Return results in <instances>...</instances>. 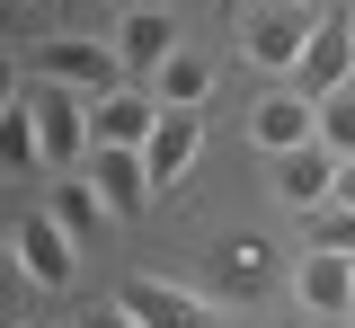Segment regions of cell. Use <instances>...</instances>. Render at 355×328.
<instances>
[{"label":"cell","instance_id":"6da1fadb","mask_svg":"<svg viewBox=\"0 0 355 328\" xmlns=\"http://www.w3.org/2000/svg\"><path fill=\"white\" fill-rule=\"evenodd\" d=\"M27 62H36V80H62V89H80V98H116V89H133L125 53L107 45V36H44Z\"/></svg>","mask_w":355,"mask_h":328},{"label":"cell","instance_id":"ffe728a7","mask_svg":"<svg viewBox=\"0 0 355 328\" xmlns=\"http://www.w3.org/2000/svg\"><path fill=\"white\" fill-rule=\"evenodd\" d=\"M71 328H142V320H133L125 302H98V311H80V320H71Z\"/></svg>","mask_w":355,"mask_h":328},{"label":"cell","instance_id":"ba28073f","mask_svg":"<svg viewBox=\"0 0 355 328\" xmlns=\"http://www.w3.org/2000/svg\"><path fill=\"white\" fill-rule=\"evenodd\" d=\"M293 302H302L311 320H355V257L302 248V266H293Z\"/></svg>","mask_w":355,"mask_h":328},{"label":"cell","instance_id":"cb8c5ba5","mask_svg":"<svg viewBox=\"0 0 355 328\" xmlns=\"http://www.w3.org/2000/svg\"><path fill=\"white\" fill-rule=\"evenodd\" d=\"M240 9H249V0H231V18H240Z\"/></svg>","mask_w":355,"mask_h":328},{"label":"cell","instance_id":"484cf974","mask_svg":"<svg viewBox=\"0 0 355 328\" xmlns=\"http://www.w3.org/2000/svg\"><path fill=\"white\" fill-rule=\"evenodd\" d=\"M347 18H355V9H347Z\"/></svg>","mask_w":355,"mask_h":328},{"label":"cell","instance_id":"44dd1931","mask_svg":"<svg viewBox=\"0 0 355 328\" xmlns=\"http://www.w3.org/2000/svg\"><path fill=\"white\" fill-rule=\"evenodd\" d=\"M338 204H355V160H338Z\"/></svg>","mask_w":355,"mask_h":328},{"label":"cell","instance_id":"d6986e66","mask_svg":"<svg viewBox=\"0 0 355 328\" xmlns=\"http://www.w3.org/2000/svg\"><path fill=\"white\" fill-rule=\"evenodd\" d=\"M320 142H329L338 160H355V89H338L329 107H320Z\"/></svg>","mask_w":355,"mask_h":328},{"label":"cell","instance_id":"e0dca14e","mask_svg":"<svg viewBox=\"0 0 355 328\" xmlns=\"http://www.w3.org/2000/svg\"><path fill=\"white\" fill-rule=\"evenodd\" d=\"M44 204H53V222L80 239V248H98V239H107V222H116V213H107V195L89 187V178H62V187L44 195Z\"/></svg>","mask_w":355,"mask_h":328},{"label":"cell","instance_id":"9a60e30c","mask_svg":"<svg viewBox=\"0 0 355 328\" xmlns=\"http://www.w3.org/2000/svg\"><path fill=\"white\" fill-rule=\"evenodd\" d=\"M151 98H160V116H196V107L214 98V62H205V53H187V45H178L169 62L151 71Z\"/></svg>","mask_w":355,"mask_h":328},{"label":"cell","instance_id":"603a6c76","mask_svg":"<svg viewBox=\"0 0 355 328\" xmlns=\"http://www.w3.org/2000/svg\"><path fill=\"white\" fill-rule=\"evenodd\" d=\"M18 328H62V320H18Z\"/></svg>","mask_w":355,"mask_h":328},{"label":"cell","instance_id":"52a82bcc","mask_svg":"<svg viewBox=\"0 0 355 328\" xmlns=\"http://www.w3.org/2000/svg\"><path fill=\"white\" fill-rule=\"evenodd\" d=\"M249 142H258L266 160H284V151L320 142V107H311L302 89H266L258 107H249Z\"/></svg>","mask_w":355,"mask_h":328},{"label":"cell","instance_id":"8992f818","mask_svg":"<svg viewBox=\"0 0 355 328\" xmlns=\"http://www.w3.org/2000/svg\"><path fill=\"white\" fill-rule=\"evenodd\" d=\"M293 89H302L311 107H329L338 89H355V18H329V9H320V36H311Z\"/></svg>","mask_w":355,"mask_h":328},{"label":"cell","instance_id":"5b68a950","mask_svg":"<svg viewBox=\"0 0 355 328\" xmlns=\"http://www.w3.org/2000/svg\"><path fill=\"white\" fill-rule=\"evenodd\" d=\"M107 45L125 53V71H133V80H151V71H160L178 45H187V36H178V9H169V0H133V9H116Z\"/></svg>","mask_w":355,"mask_h":328},{"label":"cell","instance_id":"5bb4252c","mask_svg":"<svg viewBox=\"0 0 355 328\" xmlns=\"http://www.w3.org/2000/svg\"><path fill=\"white\" fill-rule=\"evenodd\" d=\"M0 160H9V178L27 187L44 169V142H36V107H27V80H9V98H0Z\"/></svg>","mask_w":355,"mask_h":328},{"label":"cell","instance_id":"3957f363","mask_svg":"<svg viewBox=\"0 0 355 328\" xmlns=\"http://www.w3.org/2000/svg\"><path fill=\"white\" fill-rule=\"evenodd\" d=\"M311 36H320V18H311V9H284V0L240 9V53H249L258 71H275V80H293V71H302Z\"/></svg>","mask_w":355,"mask_h":328},{"label":"cell","instance_id":"d4e9b609","mask_svg":"<svg viewBox=\"0 0 355 328\" xmlns=\"http://www.w3.org/2000/svg\"><path fill=\"white\" fill-rule=\"evenodd\" d=\"M116 9H133V0H116Z\"/></svg>","mask_w":355,"mask_h":328},{"label":"cell","instance_id":"4fadbf2b","mask_svg":"<svg viewBox=\"0 0 355 328\" xmlns=\"http://www.w3.org/2000/svg\"><path fill=\"white\" fill-rule=\"evenodd\" d=\"M196 151H205V116H160V134L142 142V169H151V187H178V178L196 169Z\"/></svg>","mask_w":355,"mask_h":328},{"label":"cell","instance_id":"30bf717a","mask_svg":"<svg viewBox=\"0 0 355 328\" xmlns=\"http://www.w3.org/2000/svg\"><path fill=\"white\" fill-rule=\"evenodd\" d=\"M89 134H98V151H142V142L160 134V98H151V89L89 98Z\"/></svg>","mask_w":355,"mask_h":328},{"label":"cell","instance_id":"7402d4cb","mask_svg":"<svg viewBox=\"0 0 355 328\" xmlns=\"http://www.w3.org/2000/svg\"><path fill=\"white\" fill-rule=\"evenodd\" d=\"M284 9H329V0H284Z\"/></svg>","mask_w":355,"mask_h":328},{"label":"cell","instance_id":"9c48e42d","mask_svg":"<svg viewBox=\"0 0 355 328\" xmlns=\"http://www.w3.org/2000/svg\"><path fill=\"white\" fill-rule=\"evenodd\" d=\"M275 204H293V213H320V204H338V151H329V142H302V151H284V160H275Z\"/></svg>","mask_w":355,"mask_h":328},{"label":"cell","instance_id":"7a4b0ae2","mask_svg":"<svg viewBox=\"0 0 355 328\" xmlns=\"http://www.w3.org/2000/svg\"><path fill=\"white\" fill-rule=\"evenodd\" d=\"M9 257H18V275L36 284V293H62V284L80 275V239L53 222V204H27L9 222Z\"/></svg>","mask_w":355,"mask_h":328},{"label":"cell","instance_id":"2e32d148","mask_svg":"<svg viewBox=\"0 0 355 328\" xmlns=\"http://www.w3.org/2000/svg\"><path fill=\"white\" fill-rule=\"evenodd\" d=\"M214 284L231 293V302H258L266 284H275V248H266L258 231H249V239H231V248L214 257Z\"/></svg>","mask_w":355,"mask_h":328},{"label":"cell","instance_id":"277c9868","mask_svg":"<svg viewBox=\"0 0 355 328\" xmlns=\"http://www.w3.org/2000/svg\"><path fill=\"white\" fill-rule=\"evenodd\" d=\"M27 107H36L44 169H71V160H89V151H98V134H89V98H80V89H62V80H36V89H27Z\"/></svg>","mask_w":355,"mask_h":328},{"label":"cell","instance_id":"ac0fdd59","mask_svg":"<svg viewBox=\"0 0 355 328\" xmlns=\"http://www.w3.org/2000/svg\"><path fill=\"white\" fill-rule=\"evenodd\" d=\"M302 248L355 257V204H320V213H302Z\"/></svg>","mask_w":355,"mask_h":328},{"label":"cell","instance_id":"7c38bea8","mask_svg":"<svg viewBox=\"0 0 355 328\" xmlns=\"http://www.w3.org/2000/svg\"><path fill=\"white\" fill-rule=\"evenodd\" d=\"M89 187L107 195L116 222H133V213L151 204V169H142V151H89Z\"/></svg>","mask_w":355,"mask_h":328},{"label":"cell","instance_id":"4316f807","mask_svg":"<svg viewBox=\"0 0 355 328\" xmlns=\"http://www.w3.org/2000/svg\"><path fill=\"white\" fill-rule=\"evenodd\" d=\"M347 328H355V320H347Z\"/></svg>","mask_w":355,"mask_h":328},{"label":"cell","instance_id":"8fae6325","mask_svg":"<svg viewBox=\"0 0 355 328\" xmlns=\"http://www.w3.org/2000/svg\"><path fill=\"white\" fill-rule=\"evenodd\" d=\"M116 302H125L142 328H214V302H205V293H187V284H160V275H133Z\"/></svg>","mask_w":355,"mask_h":328}]
</instances>
